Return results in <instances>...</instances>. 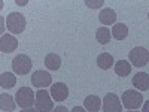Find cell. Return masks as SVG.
<instances>
[{
    "label": "cell",
    "mask_w": 149,
    "mask_h": 112,
    "mask_svg": "<svg viewBox=\"0 0 149 112\" xmlns=\"http://www.w3.org/2000/svg\"><path fill=\"white\" fill-rule=\"evenodd\" d=\"M26 17L19 12H10L6 17V27L12 34H19L26 29Z\"/></svg>",
    "instance_id": "1"
},
{
    "label": "cell",
    "mask_w": 149,
    "mask_h": 112,
    "mask_svg": "<svg viewBox=\"0 0 149 112\" xmlns=\"http://www.w3.org/2000/svg\"><path fill=\"white\" fill-rule=\"evenodd\" d=\"M15 100H17V105L22 109L31 108L36 102V93L29 87H21L15 94Z\"/></svg>",
    "instance_id": "2"
},
{
    "label": "cell",
    "mask_w": 149,
    "mask_h": 112,
    "mask_svg": "<svg viewBox=\"0 0 149 112\" xmlns=\"http://www.w3.org/2000/svg\"><path fill=\"white\" fill-rule=\"evenodd\" d=\"M121 100H122V106H125L130 111H134L143 105V96L136 90H125Z\"/></svg>",
    "instance_id": "3"
},
{
    "label": "cell",
    "mask_w": 149,
    "mask_h": 112,
    "mask_svg": "<svg viewBox=\"0 0 149 112\" xmlns=\"http://www.w3.org/2000/svg\"><path fill=\"white\" fill-rule=\"evenodd\" d=\"M34 106L39 112H52L54 111V100L51 99V94L43 88L37 90Z\"/></svg>",
    "instance_id": "4"
},
{
    "label": "cell",
    "mask_w": 149,
    "mask_h": 112,
    "mask_svg": "<svg viewBox=\"0 0 149 112\" xmlns=\"http://www.w3.org/2000/svg\"><path fill=\"white\" fill-rule=\"evenodd\" d=\"M128 60L131 66H136V67H143L148 64L149 61V51L143 46H136L133 48L130 54H128Z\"/></svg>",
    "instance_id": "5"
},
{
    "label": "cell",
    "mask_w": 149,
    "mask_h": 112,
    "mask_svg": "<svg viewBox=\"0 0 149 112\" xmlns=\"http://www.w3.org/2000/svg\"><path fill=\"white\" fill-rule=\"evenodd\" d=\"M31 66H33L31 60L26 54H18L14 60H12V69H14V72L17 75H27V73H30Z\"/></svg>",
    "instance_id": "6"
},
{
    "label": "cell",
    "mask_w": 149,
    "mask_h": 112,
    "mask_svg": "<svg viewBox=\"0 0 149 112\" xmlns=\"http://www.w3.org/2000/svg\"><path fill=\"white\" fill-rule=\"evenodd\" d=\"M103 112H122L121 99L115 93H107L103 99Z\"/></svg>",
    "instance_id": "7"
},
{
    "label": "cell",
    "mask_w": 149,
    "mask_h": 112,
    "mask_svg": "<svg viewBox=\"0 0 149 112\" xmlns=\"http://www.w3.org/2000/svg\"><path fill=\"white\" fill-rule=\"evenodd\" d=\"M31 84L37 88H46L52 84V76L49 75L48 72L45 70H36L33 75H31Z\"/></svg>",
    "instance_id": "8"
},
{
    "label": "cell",
    "mask_w": 149,
    "mask_h": 112,
    "mask_svg": "<svg viewBox=\"0 0 149 112\" xmlns=\"http://www.w3.org/2000/svg\"><path fill=\"white\" fill-rule=\"evenodd\" d=\"M49 93H51V97L54 99L55 102H63L69 96V88H67V85L64 82H55L51 87Z\"/></svg>",
    "instance_id": "9"
},
{
    "label": "cell",
    "mask_w": 149,
    "mask_h": 112,
    "mask_svg": "<svg viewBox=\"0 0 149 112\" xmlns=\"http://www.w3.org/2000/svg\"><path fill=\"white\" fill-rule=\"evenodd\" d=\"M17 48H18V41L14 36L12 34H2V37H0V51L3 54L14 52Z\"/></svg>",
    "instance_id": "10"
},
{
    "label": "cell",
    "mask_w": 149,
    "mask_h": 112,
    "mask_svg": "<svg viewBox=\"0 0 149 112\" xmlns=\"http://www.w3.org/2000/svg\"><path fill=\"white\" fill-rule=\"evenodd\" d=\"M133 85H134V88H137L140 91H146L149 90V75L145 73V72H139V73H136L133 79H131Z\"/></svg>",
    "instance_id": "11"
},
{
    "label": "cell",
    "mask_w": 149,
    "mask_h": 112,
    "mask_svg": "<svg viewBox=\"0 0 149 112\" xmlns=\"http://www.w3.org/2000/svg\"><path fill=\"white\" fill-rule=\"evenodd\" d=\"M98 20H100V22L104 24V26H110V24H113V26H115L116 14H115V10H113V9L104 8V9H102L100 15H98Z\"/></svg>",
    "instance_id": "12"
},
{
    "label": "cell",
    "mask_w": 149,
    "mask_h": 112,
    "mask_svg": "<svg viewBox=\"0 0 149 112\" xmlns=\"http://www.w3.org/2000/svg\"><path fill=\"white\" fill-rule=\"evenodd\" d=\"M0 108L3 112H14V109L17 108V100H14L10 94L3 93L0 96Z\"/></svg>",
    "instance_id": "13"
},
{
    "label": "cell",
    "mask_w": 149,
    "mask_h": 112,
    "mask_svg": "<svg viewBox=\"0 0 149 112\" xmlns=\"http://www.w3.org/2000/svg\"><path fill=\"white\" fill-rule=\"evenodd\" d=\"M102 99L100 97H97V96H88L84 100V106L85 109L88 111V112H98L102 108Z\"/></svg>",
    "instance_id": "14"
},
{
    "label": "cell",
    "mask_w": 149,
    "mask_h": 112,
    "mask_svg": "<svg viewBox=\"0 0 149 112\" xmlns=\"http://www.w3.org/2000/svg\"><path fill=\"white\" fill-rule=\"evenodd\" d=\"M112 36L116 41H124L128 36V27L122 22H116L113 26V29H112Z\"/></svg>",
    "instance_id": "15"
},
{
    "label": "cell",
    "mask_w": 149,
    "mask_h": 112,
    "mask_svg": "<svg viewBox=\"0 0 149 112\" xmlns=\"http://www.w3.org/2000/svg\"><path fill=\"white\" fill-rule=\"evenodd\" d=\"M45 66L49 69V70H58L61 67V58L60 55L51 52L45 57Z\"/></svg>",
    "instance_id": "16"
},
{
    "label": "cell",
    "mask_w": 149,
    "mask_h": 112,
    "mask_svg": "<svg viewBox=\"0 0 149 112\" xmlns=\"http://www.w3.org/2000/svg\"><path fill=\"white\" fill-rule=\"evenodd\" d=\"M97 66L103 69V70H107L113 66V57L107 52H102L100 55L97 57Z\"/></svg>",
    "instance_id": "17"
},
{
    "label": "cell",
    "mask_w": 149,
    "mask_h": 112,
    "mask_svg": "<svg viewBox=\"0 0 149 112\" xmlns=\"http://www.w3.org/2000/svg\"><path fill=\"white\" fill-rule=\"evenodd\" d=\"M17 84V76L10 72H3L0 75V85L2 88H12Z\"/></svg>",
    "instance_id": "18"
},
{
    "label": "cell",
    "mask_w": 149,
    "mask_h": 112,
    "mask_svg": "<svg viewBox=\"0 0 149 112\" xmlns=\"http://www.w3.org/2000/svg\"><path fill=\"white\" fill-rule=\"evenodd\" d=\"M115 72H116V75L118 76H127V75H130V72H131V64L128 63V61H125V60H119V61H116L115 63Z\"/></svg>",
    "instance_id": "19"
},
{
    "label": "cell",
    "mask_w": 149,
    "mask_h": 112,
    "mask_svg": "<svg viewBox=\"0 0 149 112\" xmlns=\"http://www.w3.org/2000/svg\"><path fill=\"white\" fill-rule=\"evenodd\" d=\"M110 37H112V32L109 29H106V27H100L95 32V39H97L98 43H102V45L109 43Z\"/></svg>",
    "instance_id": "20"
},
{
    "label": "cell",
    "mask_w": 149,
    "mask_h": 112,
    "mask_svg": "<svg viewBox=\"0 0 149 112\" xmlns=\"http://www.w3.org/2000/svg\"><path fill=\"white\" fill-rule=\"evenodd\" d=\"M85 5L88 8H91V9H98V8H102L104 5V2L103 0H86Z\"/></svg>",
    "instance_id": "21"
},
{
    "label": "cell",
    "mask_w": 149,
    "mask_h": 112,
    "mask_svg": "<svg viewBox=\"0 0 149 112\" xmlns=\"http://www.w3.org/2000/svg\"><path fill=\"white\" fill-rule=\"evenodd\" d=\"M52 112H69V111H67L66 106H57V108H54Z\"/></svg>",
    "instance_id": "22"
},
{
    "label": "cell",
    "mask_w": 149,
    "mask_h": 112,
    "mask_svg": "<svg viewBox=\"0 0 149 112\" xmlns=\"http://www.w3.org/2000/svg\"><path fill=\"white\" fill-rule=\"evenodd\" d=\"M142 112H149V100H146L143 103V108H142Z\"/></svg>",
    "instance_id": "23"
},
{
    "label": "cell",
    "mask_w": 149,
    "mask_h": 112,
    "mask_svg": "<svg viewBox=\"0 0 149 112\" xmlns=\"http://www.w3.org/2000/svg\"><path fill=\"white\" fill-rule=\"evenodd\" d=\"M72 112H86L84 108H81V106H74L73 109H72Z\"/></svg>",
    "instance_id": "24"
},
{
    "label": "cell",
    "mask_w": 149,
    "mask_h": 112,
    "mask_svg": "<svg viewBox=\"0 0 149 112\" xmlns=\"http://www.w3.org/2000/svg\"><path fill=\"white\" fill-rule=\"evenodd\" d=\"M21 112H39L36 108H27V109H22Z\"/></svg>",
    "instance_id": "25"
},
{
    "label": "cell",
    "mask_w": 149,
    "mask_h": 112,
    "mask_svg": "<svg viewBox=\"0 0 149 112\" xmlns=\"http://www.w3.org/2000/svg\"><path fill=\"white\" fill-rule=\"evenodd\" d=\"M17 5H19V6H26L29 2H27V0H24V2H19V0H17V2H15Z\"/></svg>",
    "instance_id": "26"
},
{
    "label": "cell",
    "mask_w": 149,
    "mask_h": 112,
    "mask_svg": "<svg viewBox=\"0 0 149 112\" xmlns=\"http://www.w3.org/2000/svg\"><path fill=\"white\" fill-rule=\"evenodd\" d=\"M128 112H139V111H128Z\"/></svg>",
    "instance_id": "27"
},
{
    "label": "cell",
    "mask_w": 149,
    "mask_h": 112,
    "mask_svg": "<svg viewBox=\"0 0 149 112\" xmlns=\"http://www.w3.org/2000/svg\"><path fill=\"white\" fill-rule=\"evenodd\" d=\"M148 18H149V14H148Z\"/></svg>",
    "instance_id": "28"
}]
</instances>
